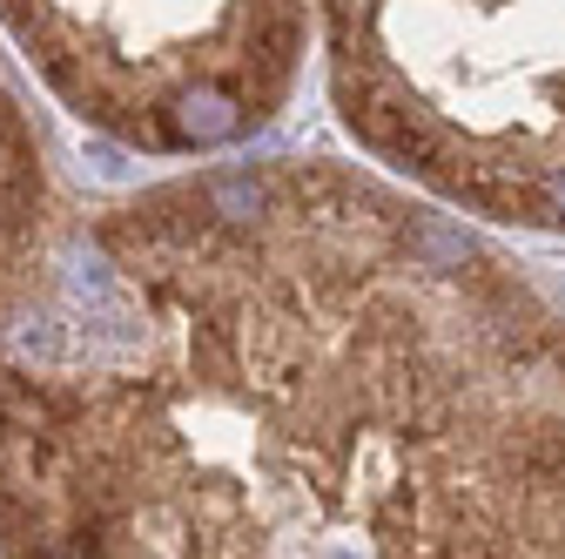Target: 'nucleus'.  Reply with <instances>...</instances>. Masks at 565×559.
Segmentation results:
<instances>
[{
  "label": "nucleus",
  "instance_id": "1",
  "mask_svg": "<svg viewBox=\"0 0 565 559\" xmlns=\"http://www.w3.org/2000/svg\"><path fill=\"white\" fill-rule=\"evenodd\" d=\"M8 559H565V324L323 162L95 223L0 358Z\"/></svg>",
  "mask_w": 565,
  "mask_h": 559
},
{
  "label": "nucleus",
  "instance_id": "2",
  "mask_svg": "<svg viewBox=\"0 0 565 559\" xmlns=\"http://www.w3.org/2000/svg\"><path fill=\"white\" fill-rule=\"evenodd\" d=\"M358 143L484 217L565 230V0H310Z\"/></svg>",
  "mask_w": 565,
  "mask_h": 559
},
{
  "label": "nucleus",
  "instance_id": "3",
  "mask_svg": "<svg viewBox=\"0 0 565 559\" xmlns=\"http://www.w3.org/2000/svg\"><path fill=\"white\" fill-rule=\"evenodd\" d=\"M0 28L102 135L209 156L282 108L310 0H0Z\"/></svg>",
  "mask_w": 565,
  "mask_h": 559
},
{
  "label": "nucleus",
  "instance_id": "4",
  "mask_svg": "<svg viewBox=\"0 0 565 559\" xmlns=\"http://www.w3.org/2000/svg\"><path fill=\"white\" fill-rule=\"evenodd\" d=\"M34 236H41V156L14 88L0 82V324H8L14 297L28 291L34 270Z\"/></svg>",
  "mask_w": 565,
  "mask_h": 559
}]
</instances>
